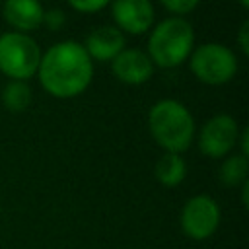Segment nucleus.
I'll return each instance as SVG.
<instances>
[{"mask_svg":"<svg viewBox=\"0 0 249 249\" xmlns=\"http://www.w3.org/2000/svg\"><path fill=\"white\" fill-rule=\"evenodd\" d=\"M37 76L47 93L58 99H70L84 93L91 84L93 62L84 45L60 41L41 54Z\"/></svg>","mask_w":249,"mask_h":249,"instance_id":"nucleus-1","label":"nucleus"},{"mask_svg":"<svg viewBox=\"0 0 249 249\" xmlns=\"http://www.w3.org/2000/svg\"><path fill=\"white\" fill-rule=\"evenodd\" d=\"M152 138L169 154L185 152L195 136V119L191 111L175 99H161L148 113Z\"/></svg>","mask_w":249,"mask_h":249,"instance_id":"nucleus-2","label":"nucleus"},{"mask_svg":"<svg viewBox=\"0 0 249 249\" xmlns=\"http://www.w3.org/2000/svg\"><path fill=\"white\" fill-rule=\"evenodd\" d=\"M195 47L193 25L183 18L161 19L156 27L150 29L148 37V56L154 66L175 68L183 64Z\"/></svg>","mask_w":249,"mask_h":249,"instance_id":"nucleus-3","label":"nucleus"},{"mask_svg":"<svg viewBox=\"0 0 249 249\" xmlns=\"http://www.w3.org/2000/svg\"><path fill=\"white\" fill-rule=\"evenodd\" d=\"M41 49L27 33L8 31L0 35V72L12 80L25 82L37 74Z\"/></svg>","mask_w":249,"mask_h":249,"instance_id":"nucleus-4","label":"nucleus"},{"mask_svg":"<svg viewBox=\"0 0 249 249\" xmlns=\"http://www.w3.org/2000/svg\"><path fill=\"white\" fill-rule=\"evenodd\" d=\"M191 72L208 86L228 84L237 72V56L222 43H202L189 56Z\"/></svg>","mask_w":249,"mask_h":249,"instance_id":"nucleus-5","label":"nucleus"},{"mask_svg":"<svg viewBox=\"0 0 249 249\" xmlns=\"http://www.w3.org/2000/svg\"><path fill=\"white\" fill-rule=\"evenodd\" d=\"M220 224V206L208 195H196L187 200L181 212V230L191 239L202 241L210 237Z\"/></svg>","mask_w":249,"mask_h":249,"instance_id":"nucleus-6","label":"nucleus"},{"mask_svg":"<svg viewBox=\"0 0 249 249\" xmlns=\"http://www.w3.org/2000/svg\"><path fill=\"white\" fill-rule=\"evenodd\" d=\"M237 121L230 115H214L198 134V148L208 158H224L237 144Z\"/></svg>","mask_w":249,"mask_h":249,"instance_id":"nucleus-7","label":"nucleus"},{"mask_svg":"<svg viewBox=\"0 0 249 249\" xmlns=\"http://www.w3.org/2000/svg\"><path fill=\"white\" fill-rule=\"evenodd\" d=\"M111 14L119 31L142 35L154 27L152 0H111Z\"/></svg>","mask_w":249,"mask_h":249,"instance_id":"nucleus-8","label":"nucleus"},{"mask_svg":"<svg viewBox=\"0 0 249 249\" xmlns=\"http://www.w3.org/2000/svg\"><path fill=\"white\" fill-rule=\"evenodd\" d=\"M111 70L119 82L138 86L144 84L152 78L154 74V64L150 56L140 51V49H123L113 60H111Z\"/></svg>","mask_w":249,"mask_h":249,"instance_id":"nucleus-9","label":"nucleus"},{"mask_svg":"<svg viewBox=\"0 0 249 249\" xmlns=\"http://www.w3.org/2000/svg\"><path fill=\"white\" fill-rule=\"evenodd\" d=\"M2 16L18 33H27L43 25L45 10L39 0H4Z\"/></svg>","mask_w":249,"mask_h":249,"instance_id":"nucleus-10","label":"nucleus"},{"mask_svg":"<svg viewBox=\"0 0 249 249\" xmlns=\"http://www.w3.org/2000/svg\"><path fill=\"white\" fill-rule=\"evenodd\" d=\"M84 49L91 60L95 58V60L107 62V60H113L124 49V35L115 25H101L88 35Z\"/></svg>","mask_w":249,"mask_h":249,"instance_id":"nucleus-11","label":"nucleus"},{"mask_svg":"<svg viewBox=\"0 0 249 249\" xmlns=\"http://www.w3.org/2000/svg\"><path fill=\"white\" fill-rule=\"evenodd\" d=\"M156 179L165 185V187H177L183 179H185V173H187V165H185V160L179 156V154H169L165 152L158 163H156Z\"/></svg>","mask_w":249,"mask_h":249,"instance_id":"nucleus-12","label":"nucleus"},{"mask_svg":"<svg viewBox=\"0 0 249 249\" xmlns=\"http://www.w3.org/2000/svg\"><path fill=\"white\" fill-rule=\"evenodd\" d=\"M2 101L6 105L8 111L12 113H21L29 107L31 103V88L25 84V82H19V80H12L4 91H2Z\"/></svg>","mask_w":249,"mask_h":249,"instance_id":"nucleus-13","label":"nucleus"},{"mask_svg":"<svg viewBox=\"0 0 249 249\" xmlns=\"http://www.w3.org/2000/svg\"><path fill=\"white\" fill-rule=\"evenodd\" d=\"M247 171H249V161L241 154L230 156L222 167H220V181L226 187H237L247 181Z\"/></svg>","mask_w":249,"mask_h":249,"instance_id":"nucleus-14","label":"nucleus"},{"mask_svg":"<svg viewBox=\"0 0 249 249\" xmlns=\"http://www.w3.org/2000/svg\"><path fill=\"white\" fill-rule=\"evenodd\" d=\"M160 2L167 12L175 14V18H179V16H185V14L193 12L198 6L200 0H160Z\"/></svg>","mask_w":249,"mask_h":249,"instance_id":"nucleus-15","label":"nucleus"},{"mask_svg":"<svg viewBox=\"0 0 249 249\" xmlns=\"http://www.w3.org/2000/svg\"><path fill=\"white\" fill-rule=\"evenodd\" d=\"M74 10L82 12V14H91V12H99L103 10L111 0H66Z\"/></svg>","mask_w":249,"mask_h":249,"instance_id":"nucleus-16","label":"nucleus"},{"mask_svg":"<svg viewBox=\"0 0 249 249\" xmlns=\"http://www.w3.org/2000/svg\"><path fill=\"white\" fill-rule=\"evenodd\" d=\"M64 12L62 10H56V8H53V10H47L45 12V16H43V23L49 27V29H58V27H62L64 25Z\"/></svg>","mask_w":249,"mask_h":249,"instance_id":"nucleus-17","label":"nucleus"},{"mask_svg":"<svg viewBox=\"0 0 249 249\" xmlns=\"http://www.w3.org/2000/svg\"><path fill=\"white\" fill-rule=\"evenodd\" d=\"M237 43L243 54H249V21H243L237 31Z\"/></svg>","mask_w":249,"mask_h":249,"instance_id":"nucleus-18","label":"nucleus"},{"mask_svg":"<svg viewBox=\"0 0 249 249\" xmlns=\"http://www.w3.org/2000/svg\"><path fill=\"white\" fill-rule=\"evenodd\" d=\"M237 140L241 142V156L247 158L249 156V128L247 126L241 130V134L237 136Z\"/></svg>","mask_w":249,"mask_h":249,"instance_id":"nucleus-19","label":"nucleus"},{"mask_svg":"<svg viewBox=\"0 0 249 249\" xmlns=\"http://www.w3.org/2000/svg\"><path fill=\"white\" fill-rule=\"evenodd\" d=\"M239 4H241V6H243V8H245V10H247V8H249V0H239Z\"/></svg>","mask_w":249,"mask_h":249,"instance_id":"nucleus-20","label":"nucleus"}]
</instances>
